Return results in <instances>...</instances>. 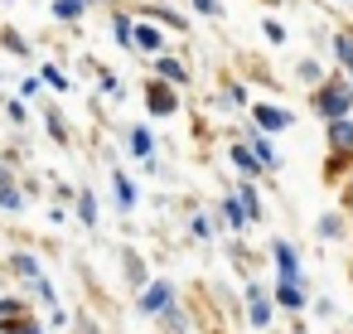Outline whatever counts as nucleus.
I'll return each mask as SVG.
<instances>
[{"instance_id": "obj_1", "label": "nucleus", "mask_w": 353, "mask_h": 334, "mask_svg": "<svg viewBox=\"0 0 353 334\" xmlns=\"http://www.w3.org/2000/svg\"><path fill=\"white\" fill-rule=\"evenodd\" d=\"M348 107H353V83L348 78H329L324 88H314V112L324 121H343Z\"/></svg>"}, {"instance_id": "obj_2", "label": "nucleus", "mask_w": 353, "mask_h": 334, "mask_svg": "<svg viewBox=\"0 0 353 334\" xmlns=\"http://www.w3.org/2000/svg\"><path fill=\"white\" fill-rule=\"evenodd\" d=\"M145 107H150V117H174V112H179L174 83H165V78H150V83H145Z\"/></svg>"}, {"instance_id": "obj_3", "label": "nucleus", "mask_w": 353, "mask_h": 334, "mask_svg": "<svg viewBox=\"0 0 353 334\" xmlns=\"http://www.w3.org/2000/svg\"><path fill=\"white\" fill-rule=\"evenodd\" d=\"M141 310H145V315H170V310H174V286H170V281H150V286L141 291Z\"/></svg>"}, {"instance_id": "obj_4", "label": "nucleus", "mask_w": 353, "mask_h": 334, "mask_svg": "<svg viewBox=\"0 0 353 334\" xmlns=\"http://www.w3.org/2000/svg\"><path fill=\"white\" fill-rule=\"evenodd\" d=\"M252 121H256L266 136H276V131H285V126H290V112H285V107H276V102H256V107H252Z\"/></svg>"}, {"instance_id": "obj_5", "label": "nucleus", "mask_w": 353, "mask_h": 334, "mask_svg": "<svg viewBox=\"0 0 353 334\" xmlns=\"http://www.w3.org/2000/svg\"><path fill=\"white\" fill-rule=\"evenodd\" d=\"M271 257H276L281 281H295V286H300V257H295V247H290L285 237H276V242H271Z\"/></svg>"}, {"instance_id": "obj_6", "label": "nucleus", "mask_w": 353, "mask_h": 334, "mask_svg": "<svg viewBox=\"0 0 353 334\" xmlns=\"http://www.w3.org/2000/svg\"><path fill=\"white\" fill-rule=\"evenodd\" d=\"M136 49H145V54H165V35L155 30V20H136Z\"/></svg>"}, {"instance_id": "obj_7", "label": "nucleus", "mask_w": 353, "mask_h": 334, "mask_svg": "<svg viewBox=\"0 0 353 334\" xmlns=\"http://www.w3.org/2000/svg\"><path fill=\"white\" fill-rule=\"evenodd\" d=\"M223 223H228L232 233H242V228H252V213H247V204H242L237 194H223Z\"/></svg>"}, {"instance_id": "obj_8", "label": "nucleus", "mask_w": 353, "mask_h": 334, "mask_svg": "<svg viewBox=\"0 0 353 334\" xmlns=\"http://www.w3.org/2000/svg\"><path fill=\"white\" fill-rule=\"evenodd\" d=\"M247 315H252V324H256V329H271V300H266V291H261V286H252V291H247Z\"/></svg>"}, {"instance_id": "obj_9", "label": "nucleus", "mask_w": 353, "mask_h": 334, "mask_svg": "<svg viewBox=\"0 0 353 334\" xmlns=\"http://www.w3.org/2000/svg\"><path fill=\"white\" fill-rule=\"evenodd\" d=\"M329 150H334V155H353V117L329 121Z\"/></svg>"}, {"instance_id": "obj_10", "label": "nucleus", "mask_w": 353, "mask_h": 334, "mask_svg": "<svg viewBox=\"0 0 353 334\" xmlns=\"http://www.w3.org/2000/svg\"><path fill=\"white\" fill-rule=\"evenodd\" d=\"M155 78H165V83H174V88H184V83H189V68H184L179 59H170V54H160V59H155Z\"/></svg>"}, {"instance_id": "obj_11", "label": "nucleus", "mask_w": 353, "mask_h": 334, "mask_svg": "<svg viewBox=\"0 0 353 334\" xmlns=\"http://www.w3.org/2000/svg\"><path fill=\"white\" fill-rule=\"evenodd\" d=\"M10 271L25 276V281H44V266H39V257H30V252H15V257H10Z\"/></svg>"}, {"instance_id": "obj_12", "label": "nucleus", "mask_w": 353, "mask_h": 334, "mask_svg": "<svg viewBox=\"0 0 353 334\" xmlns=\"http://www.w3.org/2000/svg\"><path fill=\"white\" fill-rule=\"evenodd\" d=\"M131 155H136V160H155V136H150L145 126L131 131Z\"/></svg>"}, {"instance_id": "obj_13", "label": "nucleus", "mask_w": 353, "mask_h": 334, "mask_svg": "<svg viewBox=\"0 0 353 334\" xmlns=\"http://www.w3.org/2000/svg\"><path fill=\"white\" fill-rule=\"evenodd\" d=\"M276 300H281L285 310H305V286H295V281H281V286H276Z\"/></svg>"}, {"instance_id": "obj_14", "label": "nucleus", "mask_w": 353, "mask_h": 334, "mask_svg": "<svg viewBox=\"0 0 353 334\" xmlns=\"http://www.w3.org/2000/svg\"><path fill=\"white\" fill-rule=\"evenodd\" d=\"M112 35H117V44L136 49V20L131 15H112Z\"/></svg>"}, {"instance_id": "obj_15", "label": "nucleus", "mask_w": 353, "mask_h": 334, "mask_svg": "<svg viewBox=\"0 0 353 334\" xmlns=\"http://www.w3.org/2000/svg\"><path fill=\"white\" fill-rule=\"evenodd\" d=\"M83 10H88V0H54V20H63V25H68V20L78 25Z\"/></svg>"}, {"instance_id": "obj_16", "label": "nucleus", "mask_w": 353, "mask_h": 334, "mask_svg": "<svg viewBox=\"0 0 353 334\" xmlns=\"http://www.w3.org/2000/svg\"><path fill=\"white\" fill-rule=\"evenodd\" d=\"M334 54H339V63H343V73L353 83V35H334Z\"/></svg>"}, {"instance_id": "obj_17", "label": "nucleus", "mask_w": 353, "mask_h": 334, "mask_svg": "<svg viewBox=\"0 0 353 334\" xmlns=\"http://www.w3.org/2000/svg\"><path fill=\"white\" fill-rule=\"evenodd\" d=\"M252 155H256V160H261L266 170H276V150H271V141H266V131H261V136L252 141Z\"/></svg>"}, {"instance_id": "obj_18", "label": "nucleus", "mask_w": 353, "mask_h": 334, "mask_svg": "<svg viewBox=\"0 0 353 334\" xmlns=\"http://www.w3.org/2000/svg\"><path fill=\"white\" fill-rule=\"evenodd\" d=\"M232 160H237V170H247V175H256V170H266V165H261V160H256V155H252L247 146H232Z\"/></svg>"}, {"instance_id": "obj_19", "label": "nucleus", "mask_w": 353, "mask_h": 334, "mask_svg": "<svg viewBox=\"0 0 353 334\" xmlns=\"http://www.w3.org/2000/svg\"><path fill=\"white\" fill-rule=\"evenodd\" d=\"M237 199L247 204V213H252V223H261V199H256V189H252V184H237Z\"/></svg>"}, {"instance_id": "obj_20", "label": "nucleus", "mask_w": 353, "mask_h": 334, "mask_svg": "<svg viewBox=\"0 0 353 334\" xmlns=\"http://www.w3.org/2000/svg\"><path fill=\"white\" fill-rule=\"evenodd\" d=\"M300 83H310V88H324V68H319L314 59H305V63H300Z\"/></svg>"}, {"instance_id": "obj_21", "label": "nucleus", "mask_w": 353, "mask_h": 334, "mask_svg": "<svg viewBox=\"0 0 353 334\" xmlns=\"http://www.w3.org/2000/svg\"><path fill=\"white\" fill-rule=\"evenodd\" d=\"M39 78H44L49 88H59V92H68V73H63L59 63H44V73H39Z\"/></svg>"}, {"instance_id": "obj_22", "label": "nucleus", "mask_w": 353, "mask_h": 334, "mask_svg": "<svg viewBox=\"0 0 353 334\" xmlns=\"http://www.w3.org/2000/svg\"><path fill=\"white\" fill-rule=\"evenodd\" d=\"M112 184H117V199H121L126 208H136V184H131L126 175H112Z\"/></svg>"}, {"instance_id": "obj_23", "label": "nucleus", "mask_w": 353, "mask_h": 334, "mask_svg": "<svg viewBox=\"0 0 353 334\" xmlns=\"http://www.w3.org/2000/svg\"><path fill=\"white\" fill-rule=\"evenodd\" d=\"M0 334H44V324H30V320H6Z\"/></svg>"}, {"instance_id": "obj_24", "label": "nucleus", "mask_w": 353, "mask_h": 334, "mask_svg": "<svg viewBox=\"0 0 353 334\" xmlns=\"http://www.w3.org/2000/svg\"><path fill=\"white\" fill-rule=\"evenodd\" d=\"M78 218H83L88 228L97 223V199H92V194H78Z\"/></svg>"}, {"instance_id": "obj_25", "label": "nucleus", "mask_w": 353, "mask_h": 334, "mask_svg": "<svg viewBox=\"0 0 353 334\" xmlns=\"http://www.w3.org/2000/svg\"><path fill=\"white\" fill-rule=\"evenodd\" d=\"M20 310H25V300H15V295H0V324H6V320H20Z\"/></svg>"}, {"instance_id": "obj_26", "label": "nucleus", "mask_w": 353, "mask_h": 334, "mask_svg": "<svg viewBox=\"0 0 353 334\" xmlns=\"http://www.w3.org/2000/svg\"><path fill=\"white\" fill-rule=\"evenodd\" d=\"M261 30H266V39H271V44H285V25H281V20H271V15H266V20H261Z\"/></svg>"}, {"instance_id": "obj_27", "label": "nucleus", "mask_w": 353, "mask_h": 334, "mask_svg": "<svg viewBox=\"0 0 353 334\" xmlns=\"http://www.w3.org/2000/svg\"><path fill=\"white\" fill-rule=\"evenodd\" d=\"M6 112H10V121H30V107H25V97H15V102H6Z\"/></svg>"}, {"instance_id": "obj_28", "label": "nucleus", "mask_w": 353, "mask_h": 334, "mask_svg": "<svg viewBox=\"0 0 353 334\" xmlns=\"http://www.w3.org/2000/svg\"><path fill=\"white\" fill-rule=\"evenodd\" d=\"M319 237H329V242L339 237V218H334V213H324V218H319Z\"/></svg>"}, {"instance_id": "obj_29", "label": "nucleus", "mask_w": 353, "mask_h": 334, "mask_svg": "<svg viewBox=\"0 0 353 334\" xmlns=\"http://www.w3.org/2000/svg\"><path fill=\"white\" fill-rule=\"evenodd\" d=\"M20 204H25L20 189H0V208H20Z\"/></svg>"}, {"instance_id": "obj_30", "label": "nucleus", "mask_w": 353, "mask_h": 334, "mask_svg": "<svg viewBox=\"0 0 353 334\" xmlns=\"http://www.w3.org/2000/svg\"><path fill=\"white\" fill-rule=\"evenodd\" d=\"M150 20H165V25H174V30H179V25H184V20H179V15H174V10H160V6H155V10H150Z\"/></svg>"}, {"instance_id": "obj_31", "label": "nucleus", "mask_w": 353, "mask_h": 334, "mask_svg": "<svg viewBox=\"0 0 353 334\" xmlns=\"http://www.w3.org/2000/svg\"><path fill=\"white\" fill-rule=\"evenodd\" d=\"M97 83H102V92H112V97H121V92H126V88H121V83H117V78H112V73H102V78H97Z\"/></svg>"}, {"instance_id": "obj_32", "label": "nucleus", "mask_w": 353, "mask_h": 334, "mask_svg": "<svg viewBox=\"0 0 353 334\" xmlns=\"http://www.w3.org/2000/svg\"><path fill=\"white\" fill-rule=\"evenodd\" d=\"M49 131H54V141H68V131H63V117H59V112H49Z\"/></svg>"}, {"instance_id": "obj_33", "label": "nucleus", "mask_w": 353, "mask_h": 334, "mask_svg": "<svg viewBox=\"0 0 353 334\" xmlns=\"http://www.w3.org/2000/svg\"><path fill=\"white\" fill-rule=\"evenodd\" d=\"M194 237H213V218L199 213V218H194Z\"/></svg>"}, {"instance_id": "obj_34", "label": "nucleus", "mask_w": 353, "mask_h": 334, "mask_svg": "<svg viewBox=\"0 0 353 334\" xmlns=\"http://www.w3.org/2000/svg\"><path fill=\"white\" fill-rule=\"evenodd\" d=\"M194 10H199V15H223L218 0H194Z\"/></svg>"}, {"instance_id": "obj_35", "label": "nucleus", "mask_w": 353, "mask_h": 334, "mask_svg": "<svg viewBox=\"0 0 353 334\" xmlns=\"http://www.w3.org/2000/svg\"><path fill=\"white\" fill-rule=\"evenodd\" d=\"M0 189H10V170L6 165H0Z\"/></svg>"}, {"instance_id": "obj_36", "label": "nucleus", "mask_w": 353, "mask_h": 334, "mask_svg": "<svg viewBox=\"0 0 353 334\" xmlns=\"http://www.w3.org/2000/svg\"><path fill=\"white\" fill-rule=\"evenodd\" d=\"M266 6H276V0H266Z\"/></svg>"}, {"instance_id": "obj_37", "label": "nucleus", "mask_w": 353, "mask_h": 334, "mask_svg": "<svg viewBox=\"0 0 353 334\" xmlns=\"http://www.w3.org/2000/svg\"><path fill=\"white\" fill-rule=\"evenodd\" d=\"M88 6H92V0H88Z\"/></svg>"}]
</instances>
